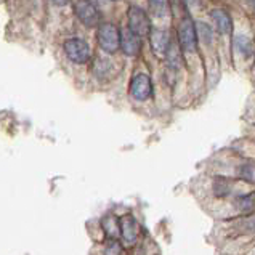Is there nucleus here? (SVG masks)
Instances as JSON below:
<instances>
[{
    "mask_svg": "<svg viewBox=\"0 0 255 255\" xmlns=\"http://www.w3.org/2000/svg\"><path fill=\"white\" fill-rule=\"evenodd\" d=\"M74 11L77 18L82 21V24L87 27H95L100 24L101 21V13L97 8V5L93 2H76L74 3Z\"/></svg>",
    "mask_w": 255,
    "mask_h": 255,
    "instance_id": "5",
    "label": "nucleus"
},
{
    "mask_svg": "<svg viewBox=\"0 0 255 255\" xmlns=\"http://www.w3.org/2000/svg\"><path fill=\"white\" fill-rule=\"evenodd\" d=\"M98 43L106 53H116L121 48V31L113 23L100 24Z\"/></svg>",
    "mask_w": 255,
    "mask_h": 255,
    "instance_id": "1",
    "label": "nucleus"
},
{
    "mask_svg": "<svg viewBox=\"0 0 255 255\" xmlns=\"http://www.w3.org/2000/svg\"><path fill=\"white\" fill-rule=\"evenodd\" d=\"M119 222H121V235L124 238V241L127 244H133L138 236V227L135 218L132 215H124L119 218Z\"/></svg>",
    "mask_w": 255,
    "mask_h": 255,
    "instance_id": "9",
    "label": "nucleus"
},
{
    "mask_svg": "<svg viewBox=\"0 0 255 255\" xmlns=\"http://www.w3.org/2000/svg\"><path fill=\"white\" fill-rule=\"evenodd\" d=\"M101 227H103L106 236L111 238L113 241H116V238L121 235V222L118 220V218H114L113 215L105 217L103 222H101Z\"/></svg>",
    "mask_w": 255,
    "mask_h": 255,
    "instance_id": "11",
    "label": "nucleus"
},
{
    "mask_svg": "<svg viewBox=\"0 0 255 255\" xmlns=\"http://www.w3.org/2000/svg\"><path fill=\"white\" fill-rule=\"evenodd\" d=\"M210 18H212L217 31L220 34H230L231 32V16L227 10L223 8H215L210 11Z\"/></svg>",
    "mask_w": 255,
    "mask_h": 255,
    "instance_id": "10",
    "label": "nucleus"
},
{
    "mask_svg": "<svg viewBox=\"0 0 255 255\" xmlns=\"http://www.w3.org/2000/svg\"><path fill=\"white\" fill-rule=\"evenodd\" d=\"M236 43H238V48L241 50V53H243V52H244L246 55H251V53H252V48H254V47H252V42H251L249 39H247V37H239Z\"/></svg>",
    "mask_w": 255,
    "mask_h": 255,
    "instance_id": "14",
    "label": "nucleus"
},
{
    "mask_svg": "<svg viewBox=\"0 0 255 255\" xmlns=\"http://www.w3.org/2000/svg\"><path fill=\"white\" fill-rule=\"evenodd\" d=\"M167 6L169 5H167L165 2H149V8L156 10L154 13H152V14H156V16H164Z\"/></svg>",
    "mask_w": 255,
    "mask_h": 255,
    "instance_id": "15",
    "label": "nucleus"
},
{
    "mask_svg": "<svg viewBox=\"0 0 255 255\" xmlns=\"http://www.w3.org/2000/svg\"><path fill=\"white\" fill-rule=\"evenodd\" d=\"M196 29H198V37L199 39H202L206 43L212 42V29H210L209 24L198 23V24H196Z\"/></svg>",
    "mask_w": 255,
    "mask_h": 255,
    "instance_id": "13",
    "label": "nucleus"
},
{
    "mask_svg": "<svg viewBox=\"0 0 255 255\" xmlns=\"http://www.w3.org/2000/svg\"><path fill=\"white\" fill-rule=\"evenodd\" d=\"M130 95L138 101H144L151 97L152 82L148 74H144V72H136L132 79V82H130Z\"/></svg>",
    "mask_w": 255,
    "mask_h": 255,
    "instance_id": "6",
    "label": "nucleus"
},
{
    "mask_svg": "<svg viewBox=\"0 0 255 255\" xmlns=\"http://www.w3.org/2000/svg\"><path fill=\"white\" fill-rule=\"evenodd\" d=\"M149 42H151V48L154 50V53L157 56H165L167 50L170 47V39H169V32L164 31V29H152L149 34Z\"/></svg>",
    "mask_w": 255,
    "mask_h": 255,
    "instance_id": "8",
    "label": "nucleus"
},
{
    "mask_svg": "<svg viewBox=\"0 0 255 255\" xmlns=\"http://www.w3.org/2000/svg\"><path fill=\"white\" fill-rule=\"evenodd\" d=\"M121 48L127 56H135L141 50V37H138L130 29L121 31Z\"/></svg>",
    "mask_w": 255,
    "mask_h": 255,
    "instance_id": "7",
    "label": "nucleus"
},
{
    "mask_svg": "<svg viewBox=\"0 0 255 255\" xmlns=\"http://www.w3.org/2000/svg\"><path fill=\"white\" fill-rule=\"evenodd\" d=\"M64 53L68 55V58L76 64H84L90 60L92 50L90 45L84 39L72 37L64 42Z\"/></svg>",
    "mask_w": 255,
    "mask_h": 255,
    "instance_id": "3",
    "label": "nucleus"
},
{
    "mask_svg": "<svg viewBox=\"0 0 255 255\" xmlns=\"http://www.w3.org/2000/svg\"><path fill=\"white\" fill-rule=\"evenodd\" d=\"M178 43L180 48L185 52H196L198 48V29H196L194 21L186 16L185 19H181V23L178 26Z\"/></svg>",
    "mask_w": 255,
    "mask_h": 255,
    "instance_id": "2",
    "label": "nucleus"
},
{
    "mask_svg": "<svg viewBox=\"0 0 255 255\" xmlns=\"http://www.w3.org/2000/svg\"><path fill=\"white\" fill-rule=\"evenodd\" d=\"M128 29L132 32H135L138 37H144V35L151 34V23L149 18L144 10H141L140 6L132 5L128 8Z\"/></svg>",
    "mask_w": 255,
    "mask_h": 255,
    "instance_id": "4",
    "label": "nucleus"
},
{
    "mask_svg": "<svg viewBox=\"0 0 255 255\" xmlns=\"http://www.w3.org/2000/svg\"><path fill=\"white\" fill-rule=\"evenodd\" d=\"M165 60L169 63V66L173 69L181 68V63H183V58H181V48H178L175 43H170L169 50H167Z\"/></svg>",
    "mask_w": 255,
    "mask_h": 255,
    "instance_id": "12",
    "label": "nucleus"
}]
</instances>
